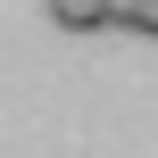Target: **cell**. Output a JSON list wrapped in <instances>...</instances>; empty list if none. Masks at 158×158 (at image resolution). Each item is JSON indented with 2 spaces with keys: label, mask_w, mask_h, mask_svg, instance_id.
Segmentation results:
<instances>
[{
  "label": "cell",
  "mask_w": 158,
  "mask_h": 158,
  "mask_svg": "<svg viewBox=\"0 0 158 158\" xmlns=\"http://www.w3.org/2000/svg\"><path fill=\"white\" fill-rule=\"evenodd\" d=\"M108 25H125V33H158V0H108Z\"/></svg>",
  "instance_id": "obj_2"
},
{
  "label": "cell",
  "mask_w": 158,
  "mask_h": 158,
  "mask_svg": "<svg viewBox=\"0 0 158 158\" xmlns=\"http://www.w3.org/2000/svg\"><path fill=\"white\" fill-rule=\"evenodd\" d=\"M50 25L58 33H100L108 25V0H50Z\"/></svg>",
  "instance_id": "obj_1"
}]
</instances>
